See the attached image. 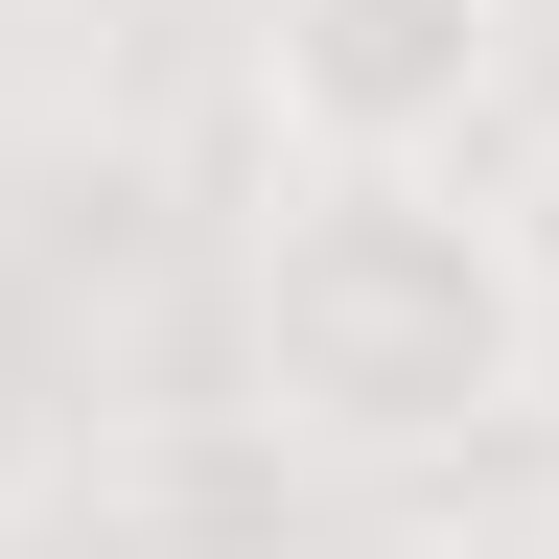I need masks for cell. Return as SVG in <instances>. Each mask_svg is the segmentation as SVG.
<instances>
[{
    "label": "cell",
    "instance_id": "obj_1",
    "mask_svg": "<svg viewBox=\"0 0 559 559\" xmlns=\"http://www.w3.org/2000/svg\"><path fill=\"white\" fill-rule=\"evenodd\" d=\"M257 396L304 443H489L559 396V304L466 187H280L257 210Z\"/></svg>",
    "mask_w": 559,
    "mask_h": 559
},
{
    "label": "cell",
    "instance_id": "obj_2",
    "mask_svg": "<svg viewBox=\"0 0 559 559\" xmlns=\"http://www.w3.org/2000/svg\"><path fill=\"white\" fill-rule=\"evenodd\" d=\"M513 0H257V140L304 187H466V140H513Z\"/></svg>",
    "mask_w": 559,
    "mask_h": 559
},
{
    "label": "cell",
    "instance_id": "obj_3",
    "mask_svg": "<svg viewBox=\"0 0 559 559\" xmlns=\"http://www.w3.org/2000/svg\"><path fill=\"white\" fill-rule=\"evenodd\" d=\"M513 257H536V304H559V140H536V210H513Z\"/></svg>",
    "mask_w": 559,
    "mask_h": 559
},
{
    "label": "cell",
    "instance_id": "obj_4",
    "mask_svg": "<svg viewBox=\"0 0 559 559\" xmlns=\"http://www.w3.org/2000/svg\"><path fill=\"white\" fill-rule=\"evenodd\" d=\"M536 559H559V536H536Z\"/></svg>",
    "mask_w": 559,
    "mask_h": 559
}]
</instances>
